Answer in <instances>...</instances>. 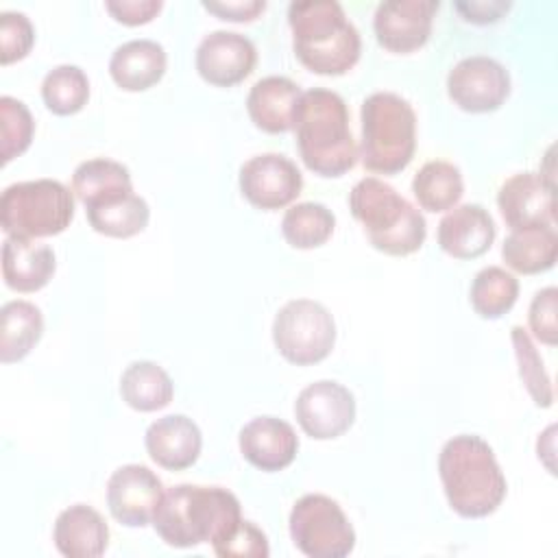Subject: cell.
Returning a JSON list of instances; mask_svg holds the SVG:
<instances>
[{"instance_id":"4dcf8cb0","label":"cell","mask_w":558,"mask_h":558,"mask_svg":"<svg viewBox=\"0 0 558 558\" xmlns=\"http://www.w3.org/2000/svg\"><path fill=\"white\" fill-rule=\"evenodd\" d=\"M519 296V281L501 266L482 268L469 290V301L482 318H501Z\"/></svg>"},{"instance_id":"d590c367","label":"cell","mask_w":558,"mask_h":558,"mask_svg":"<svg viewBox=\"0 0 558 558\" xmlns=\"http://www.w3.org/2000/svg\"><path fill=\"white\" fill-rule=\"evenodd\" d=\"M214 551L220 558H266L270 547L266 534L255 523L242 519L231 536L214 545Z\"/></svg>"},{"instance_id":"e575fe53","label":"cell","mask_w":558,"mask_h":558,"mask_svg":"<svg viewBox=\"0 0 558 558\" xmlns=\"http://www.w3.org/2000/svg\"><path fill=\"white\" fill-rule=\"evenodd\" d=\"M35 41V28L31 20L20 11L0 13V61L9 65L24 59Z\"/></svg>"},{"instance_id":"2e32d148","label":"cell","mask_w":558,"mask_h":558,"mask_svg":"<svg viewBox=\"0 0 558 558\" xmlns=\"http://www.w3.org/2000/svg\"><path fill=\"white\" fill-rule=\"evenodd\" d=\"M497 207L510 229L554 225V181L543 172H517L501 183L497 192Z\"/></svg>"},{"instance_id":"ffe728a7","label":"cell","mask_w":558,"mask_h":558,"mask_svg":"<svg viewBox=\"0 0 558 558\" xmlns=\"http://www.w3.org/2000/svg\"><path fill=\"white\" fill-rule=\"evenodd\" d=\"M57 262L48 244L7 235L2 242V279L15 292L41 290L54 275Z\"/></svg>"},{"instance_id":"7402d4cb","label":"cell","mask_w":558,"mask_h":558,"mask_svg":"<svg viewBox=\"0 0 558 558\" xmlns=\"http://www.w3.org/2000/svg\"><path fill=\"white\" fill-rule=\"evenodd\" d=\"M301 89L288 76L259 78L246 98V111L253 124L266 133H286L294 126Z\"/></svg>"},{"instance_id":"4316f807","label":"cell","mask_w":558,"mask_h":558,"mask_svg":"<svg viewBox=\"0 0 558 558\" xmlns=\"http://www.w3.org/2000/svg\"><path fill=\"white\" fill-rule=\"evenodd\" d=\"M72 192L85 207L116 198L133 192L131 172L120 161L94 157L76 166L72 174Z\"/></svg>"},{"instance_id":"30bf717a","label":"cell","mask_w":558,"mask_h":558,"mask_svg":"<svg viewBox=\"0 0 558 558\" xmlns=\"http://www.w3.org/2000/svg\"><path fill=\"white\" fill-rule=\"evenodd\" d=\"M447 94L462 111L488 113L508 98L510 74L493 57H464L447 74Z\"/></svg>"},{"instance_id":"8992f818","label":"cell","mask_w":558,"mask_h":558,"mask_svg":"<svg viewBox=\"0 0 558 558\" xmlns=\"http://www.w3.org/2000/svg\"><path fill=\"white\" fill-rule=\"evenodd\" d=\"M362 166L377 174H397L414 157L416 113L395 92H375L360 109Z\"/></svg>"},{"instance_id":"4fadbf2b","label":"cell","mask_w":558,"mask_h":558,"mask_svg":"<svg viewBox=\"0 0 558 558\" xmlns=\"http://www.w3.org/2000/svg\"><path fill=\"white\" fill-rule=\"evenodd\" d=\"M163 497V484L144 464H122L107 482V506L111 517L126 527H144Z\"/></svg>"},{"instance_id":"f1b7e54d","label":"cell","mask_w":558,"mask_h":558,"mask_svg":"<svg viewBox=\"0 0 558 558\" xmlns=\"http://www.w3.org/2000/svg\"><path fill=\"white\" fill-rule=\"evenodd\" d=\"M412 194L427 211H447L464 194V181L458 166L445 159H432L418 168L412 179Z\"/></svg>"},{"instance_id":"d4e9b609","label":"cell","mask_w":558,"mask_h":558,"mask_svg":"<svg viewBox=\"0 0 558 558\" xmlns=\"http://www.w3.org/2000/svg\"><path fill=\"white\" fill-rule=\"evenodd\" d=\"M44 331L41 310L31 301H7L0 307V360L17 362L31 353Z\"/></svg>"},{"instance_id":"6da1fadb","label":"cell","mask_w":558,"mask_h":558,"mask_svg":"<svg viewBox=\"0 0 558 558\" xmlns=\"http://www.w3.org/2000/svg\"><path fill=\"white\" fill-rule=\"evenodd\" d=\"M242 523L238 497L222 486L179 484L163 490L153 514V527L170 547L187 549L201 543L218 545Z\"/></svg>"},{"instance_id":"5bb4252c","label":"cell","mask_w":558,"mask_h":558,"mask_svg":"<svg viewBox=\"0 0 558 558\" xmlns=\"http://www.w3.org/2000/svg\"><path fill=\"white\" fill-rule=\"evenodd\" d=\"M438 0H386L373 15L377 41L390 52H412L421 48L432 33Z\"/></svg>"},{"instance_id":"277c9868","label":"cell","mask_w":558,"mask_h":558,"mask_svg":"<svg viewBox=\"0 0 558 558\" xmlns=\"http://www.w3.org/2000/svg\"><path fill=\"white\" fill-rule=\"evenodd\" d=\"M296 59L316 74L349 72L362 50L355 24L336 0H299L288 7Z\"/></svg>"},{"instance_id":"74e56055","label":"cell","mask_w":558,"mask_h":558,"mask_svg":"<svg viewBox=\"0 0 558 558\" xmlns=\"http://www.w3.org/2000/svg\"><path fill=\"white\" fill-rule=\"evenodd\" d=\"M107 11L122 24L137 26L150 22L163 7L161 0H107Z\"/></svg>"},{"instance_id":"836d02e7","label":"cell","mask_w":558,"mask_h":558,"mask_svg":"<svg viewBox=\"0 0 558 558\" xmlns=\"http://www.w3.org/2000/svg\"><path fill=\"white\" fill-rule=\"evenodd\" d=\"M35 133V122L28 107L13 98L0 96V157L2 163H9L13 157L22 155Z\"/></svg>"},{"instance_id":"484cf974","label":"cell","mask_w":558,"mask_h":558,"mask_svg":"<svg viewBox=\"0 0 558 558\" xmlns=\"http://www.w3.org/2000/svg\"><path fill=\"white\" fill-rule=\"evenodd\" d=\"M120 395L133 410L155 412L172 401L174 384L157 362L137 360L122 371Z\"/></svg>"},{"instance_id":"603a6c76","label":"cell","mask_w":558,"mask_h":558,"mask_svg":"<svg viewBox=\"0 0 558 558\" xmlns=\"http://www.w3.org/2000/svg\"><path fill=\"white\" fill-rule=\"evenodd\" d=\"M166 50L155 39H129L120 44L109 59L113 83L126 92H144L161 81L166 72Z\"/></svg>"},{"instance_id":"f546056e","label":"cell","mask_w":558,"mask_h":558,"mask_svg":"<svg viewBox=\"0 0 558 558\" xmlns=\"http://www.w3.org/2000/svg\"><path fill=\"white\" fill-rule=\"evenodd\" d=\"M336 227V216L323 203L305 201L286 209L281 233L294 248H316L325 244Z\"/></svg>"},{"instance_id":"7c38bea8","label":"cell","mask_w":558,"mask_h":558,"mask_svg":"<svg viewBox=\"0 0 558 558\" xmlns=\"http://www.w3.org/2000/svg\"><path fill=\"white\" fill-rule=\"evenodd\" d=\"M303 190L301 170L279 153H262L240 168V192L259 209H281Z\"/></svg>"},{"instance_id":"9c48e42d","label":"cell","mask_w":558,"mask_h":558,"mask_svg":"<svg viewBox=\"0 0 558 558\" xmlns=\"http://www.w3.org/2000/svg\"><path fill=\"white\" fill-rule=\"evenodd\" d=\"M272 342L288 362L296 366L316 364L333 349V316L314 299H292L275 314Z\"/></svg>"},{"instance_id":"83f0119b","label":"cell","mask_w":558,"mask_h":558,"mask_svg":"<svg viewBox=\"0 0 558 558\" xmlns=\"http://www.w3.org/2000/svg\"><path fill=\"white\" fill-rule=\"evenodd\" d=\"M85 214L92 229L109 238L137 235L146 229L150 218L148 203L135 192L89 205L85 207Z\"/></svg>"},{"instance_id":"d6a6232c","label":"cell","mask_w":558,"mask_h":558,"mask_svg":"<svg viewBox=\"0 0 558 558\" xmlns=\"http://www.w3.org/2000/svg\"><path fill=\"white\" fill-rule=\"evenodd\" d=\"M510 340H512L517 364H519V377H521L525 390L530 392V397L534 399V403L538 408H549L554 403L551 379L543 366V360H541L530 333L523 327L514 325L510 329Z\"/></svg>"},{"instance_id":"8d00e7d4","label":"cell","mask_w":558,"mask_h":558,"mask_svg":"<svg viewBox=\"0 0 558 558\" xmlns=\"http://www.w3.org/2000/svg\"><path fill=\"white\" fill-rule=\"evenodd\" d=\"M556 301H558V290L554 286H547L534 294V299L530 303V312H527V323H530L534 338L549 347H554L558 342Z\"/></svg>"},{"instance_id":"ba28073f","label":"cell","mask_w":558,"mask_h":558,"mask_svg":"<svg viewBox=\"0 0 558 558\" xmlns=\"http://www.w3.org/2000/svg\"><path fill=\"white\" fill-rule=\"evenodd\" d=\"M288 527L294 547L310 558H344L355 547V530L344 510L320 493L294 501Z\"/></svg>"},{"instance_id":"9a60e30c","label":"cell","mask_w":558,"mask_h":558,"mask_svg":"<svg viewBox=\"0 0 558 558\" xmlns=\"http://www.w3.org/2000/svg\"><path fill=\"white\" fill-rule=\"evenodd\" d=\"M194 61L203 81L216 87H231L253 72L257 50L242 33L211 31L201 39Z\"/></svg>"},{"instance_id":"cb8c5ba5","label":"cell","mask_w":558,"mask_h":558,"mask_svg":"<svg viewBox=\"0 0 558 558\" xmlns=\"http://www.w3.org/2000/svg\"><path fill=\"white\" fill-rule=\"evenodd\" d=\"M501 257L506 266L521 275L549 270L558 257V235L554 225L512 229L504 240Z\"/></svg>"},{"instance_id":"3957f363","label":"cell","mask_w":558,"mask_h":558,"mask_svg":"<svg viewBox=\"0 0 558 558\" xmlns=\"http://www.w3.org/2000/svg\"><path fill=\"white\" fill-rule=\"evenodd\" d=\"M296 148L314 174L340 177L357 161L349 109L338 92L312 87L301 94L294 116Z\"/></svg>"},{"instance_id":"1f68e13d","label":"cell","mask_w":558,"mask_h":558,"mask_svg":"<svg viewBox=\"0 0 558 558\" xmlns=\"http://www.w3.org/2000/svg\"><path fill=\"white\" fill-rule=\"evenodd\" d=\"M41 98L57 116H72L81 111L89 98L87 74L72 63L52 68L41 81Z\"/></svg>"},{"instance_id":"e0dca14e","label":"cell","mask_w":558,"mask_h":558,"mask_svg":"<svg viewBox=\"0 0 558 558\" xmlns=\"http://www.w3.org/2000/svg\"><path fill=\"white\" fill-rule=\"evenodd\" d=\"M238 442L244 460L268 473L286 469L299 451V436L294 427L277 416L251 418L240 429Z\"/></svg>"},{"instance_id":"ab89813d","label":"cell","mask_w":558,"mask_h":558,"mask_svg":"<svg viewBox=\"0 0 558 558\" xmlns=\"http://www.w3.org/2000/svg\"><path fill=\"white\" fill-rule=\"evenodd\" d=\"M508 2L501 0H473V2H456V9L464 15L466 22L473 24H488V22H497L506 11H508Z\"/></svg>"},{"instance_id":"44dd1931","label":"cell","mask_w":558,"mask_h":558,"mask_svg":"<svg viewBox=\"0 0 558 558\" xmlns=\"http://www.w3.org/2000/svg\"><path fill=\"white\" fill-rule=\"evenodd\" d=\"M52 541L68 558H96L109 545V525L92 506L74 504L59 512Z\"/></svg>"},{"instance_id":"f35d334b","label":"cell","mask_w":558,"mask_h":558,"mask_svg":"<svg viewBox=\"0 0 558 558\" xmlns=\"http://www.w3.org/2000/svg\"><path fill=\"white\" fill-rule=\"evenodd\" d=\"M203 7L216 13L220 20L251 22L266 9V2L264 0H203Z\"/></svg>"},{"instance_id":"ac0fdd59","label":"cell","mask_w":558,"mask_h":558,"mask_svg":"<svg viewBox=\"0 0 558 558\" xmlns=\"http://www.w3.org/2000/svg\"><path fill=\"white\" fill-rule=\"evenodd\" d=\"M497 227L488 209L477 203H464L451 207L438 222V244L456 259H475L484 255L493 240Z\"/></svg>"},{"instance_id":"8fae6325","label":"cell","mask_w":558,"mask_h":558,"mask_svg":"<svg viewBox=\"0 0 558 558\" xmlns=\"http://www.w3.org/2000/svg\"><path fill=\"white\" fill-rule=\"evenodd\" d=\"M294 416L307 436L316 440L338 438L355 421L353 392L333 379L307 384L294 401Z\"/></svg>"},{"instance_id":"d6986e66","label":"cell","mask_w":558,"mask_h":558,"mask_svg":"<svg viewBox=\"0 0 558 558\" xmlns=\"http://www.w3.org/2000/svg\"><path fill=\"white\" fill-rule=\"evenodd\" d=\"M144 445L153 462L168 471H183L198 460L203 436L190 416L166 414L148 425Z\"/></svg>"},{"instance_id":"7a4b0ae2","label":"cell","mask_w":558,"mask_h":558,"mask_svg":"<svg viewBox=\"0 0 558 558\" xmlns=\"http://www.w3.org/2000/svg\"><path fill=\"white\" fill-rule=\"evenodd\" d=\"M438 475L449 506L464 519L493 514L508 490L493 447L475 434H458L442 445Z\"/></svg>"},{"instance_id":"5b68a950","label":"cell","mask_w":558,"mask_h":558,"mask_svg":"<svg viewBox=\"0 0 558 558\" xmlns=\"http://www.w3.org/2000/svg\"><path fill=\"white\" fill-rule=\"evenodd\" d=\"M349 209L362 222L373 248L386 255L403 257L418 251L425 242V216L377 177H364L353 185Z\"/></svg>"},{"instance_id":"52a82bcc","label":"cell","mask_w":558,"mask_h":558,"mask_svg":"<svg viewBox=\"0 0 558 558\" xmlns=\"http://www.w3.org/2000/svg\"><path fill=\"white\" fill-rule=\"evenodd\" d=\"M74 218V192L57 179L20 181L0 196V225L7 235L48 238L65 231Z\"/></svg>"}]
</instances>
